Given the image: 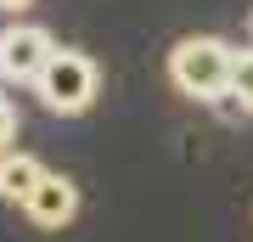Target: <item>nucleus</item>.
Returning <instances> with one entry per match:
<instances>
[{
	"mask_svg": "<svg viewBox=\"0 0 253 242\" xmlns=\"http://www.w3.org/2000/svg\"><path fill=\"white\" fill-rule=\"evenodd\" d=\"M231 101L242 113H253V51H236L231 62Z\"/></svg>",
	"mask_w": 253,
	"mask_h": 242,
	"instance_id": "nucleus-6",
	"label": "nucleus"
},
{
	"mask_svg": "<svg viewBox=\"0 0 253 242\" xmlns=\"http://www.w3.org/2000/svg\"><path fill=\"white\" fill-rule=\"evenodd\" d=\"M23 6H34V0H0V11H11V17H23Z\"/></svg>",
	"mask_w": 253,
	"mask_h": 242,
	"instance_id": "nucleus-8",
	"label": "nucleus"
},
{
	"mask_svg": "<svg viewBox=\"0 0 253 242\" xmlns=\"http://www.w3.org/2000/svg\"><path fill=\"white\" fill-rule=\"evenodd\" d=\"M248 28H253V17H248Z\"/></svg>",
	"mask_w": 253,
	"mask_h": 242,
	"instance_id": "nucleus-9",
	"label": "nucleus"
},
{
	"mask_svg": "<svg viewBox=\"0 0 253 242\" xmlns=\"http://www.w3.org/2000/svg\"><path fill=\"white\" fill-rule=\"evenodd\" d=\"M231 62H236V45H225L219 34H186L169 51V85L214 107L219 96H231Z\"/></svg>",
	"mask_w": 253,
	"mask_h": 242,
	"instance_id": "nucleus-1",
	"label": "nucleus"
},
{
	"mask_svg": "<svg viewBox=\"0 0 253 242\" xmlns=\"http://www.w3.org/2000/svg\"><path fill=\"white\" fill-rule=\"evenodd\" d=\"M11 141H17V107H11L6 96H0V158L11 152Z\"/></svg>",
	"mask_w": 253,
	"mask_h": 242,
	"instance_id": "nucleus-7",
	"label": "nucleus"
},
{
	"mask_svg": "<svg viewBox=\"0 0 253 242\" xmlns=\"http://www.w3.org/2000/svg\"><path fill=\"white\" fill-rule=\"evenodd\" d=\"M23 214L40 225V231H62V225H73V214H79V186H73L68 175H51L34 186V197L23 203Z\"/></svg>",
	"mask_w": 253,
	"mask_h": 242,
	"instance_id": "nucleus-4",
	"label": "nucleus"
},
{
	"mask_svg": "<svg viewBox=\"0 0 253 242\" xmlns=\"http://www.w3.org/2000/svg\"><path fill=\"white\" fill-rule=\"evenodd\" d=\"M40 180H45L40 158H28V152H17V146H11V152L0 158V203H28Z\"/></svg>",
	"mask_w": 253,
	"mask_h": 242,
	"instance_id": "nucleus-5",
	"label": "nucleus"
},
{
	"mask_svg": "<svg viewBox=\"0 0 253 242\" xmlns=\"http://www.w3.org/2000/svg\"><path fill=\"white\" fill-rule=\"evenodd\" d=\"M96 90H101L96 62H90L84 51H62V45H56V56L45 62V73L34 79V96L45 101L51 113H62V118L84 113V107L96 101Z\"/></svg>",
	"mask_w": 253,
	"mask_h": 242,
	"instance_id": "nucleus-2",
	"label": "nucleus"
},
{
	"mask_svg": "<svg viewBox=\"0 0 253 242\" xmlns=\"http://www.w3.org/2000/svg\"><path fill=\"white\" fill-rule=\"evenodd\" d=\"M51 56H56L51 28L23 23V17H11L6 28H0V79H11V85H34L40 73H45Z\"/></svg>",
	"mask_w": 253,
	"mask_h": 242,
	"instance_id": "nucleus-3",
	"label": "nucleus"
}]
</instances>
